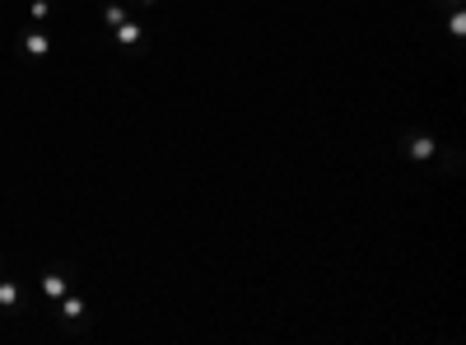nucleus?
<instances>
[{
	"label": "nucleus",
	"mask_w": 466,
	"mask_h": 345,
	"mask_svg": "<svg viewBox=\"0 0 466 345\" xmlns=\"http://www.w3.org/2000/svg\"><path fill=\"white\" fill-rule=\"evenodd\" d=\"M397 150H401V159H406V164H434L438 140H434L429 131H401Z\"/></svg>",
	"instance_id": "obj_1"
},
{
	"label": "nucleus",
	"mask_w": 466,
	"mask_h": 345,
	"mask_svg": "<svg viewBox=\"0 0 466 345\" xmlns=\"http://www.w3.org/2000/svg\"><path fill=\"white\" fill-rule=\"evenodd\" d=\"M37 285H43V299H47V303H56L61 294L75 290V267H66V261H52V267L37 275Z\"/></svg>",
	"instance_id": "obj_2"
},
{
	"label": "nucleus",
	"mask_w": 466,
	"mask_h": 345,
	"mask_svg": "<svg viewBox=\"0 0 466 345\" xmlns=\"http://www.w3.org/2000/svg\"><path fill=\"white\" fill-rule=\"evenodd\" d=\"M52 313H56L61 327H75V322H85V317H89V299L70 290V294H61V299L52 303Z\"/></svg>",
	"instance_id": "obj_3"
},
{
	"label": "nucleus",
	"mask_w": 466,
	"mask_h": 345,
	"mask_svg": "<svg viewBox=\"0 0 466 345\" xmlns=\"http://www.w3.org/2000/svg\"><path fill=\"white\" fill-rule=\"evenodd\" d=\"M14 47H19V56H29V61H43V56H52L56 37H52V33H37V29H24V33L14 37Z\"/></svg>",
	"instance_id": "obj_4"
},
{
	"label": "nucleus",
	"mask_w": 466,
	"mask_h": 345,
	"mask_svg": "<svg viewBox=\"0 0 466 345\" xmlns=\"http://www.w3.org/2000/svg\"><path fill=\"white\" fill-rule=\"evenodd\" d=\"M112 43H117V47H127V52L145 47V24H140V19H121V24L112 29Z\"/></svg>",
	"instance_id": "obj_5"
},
{
	"label": "nucleus",
	"mask_w": 466,
	"mask_h": 345,
	"mask_svg": "<svg viewBox=\"0 0 466 345\" xmlns=\"http://www.w3.org/2000/svg\"><path fill=\"white\" fill-rule=\"evenodd\" d=\"M19 303H24V280L0 275V313H19Z\"/></svg>",
	"instance_id": "obj_6"
},
{
	"label": "nucleus",
	"mask_w": 466,
	"mask_h": 345,
	"mask_svg": "<svg viewBox=\"0 0 466 345\" xmlns=\"http://www.w3.org/2000/svg\"><path fill=\"white\" fill-rule=\"evenodd\" d=\"M56 19V0H29V24H47Z\"/></svg>",
	"instance_id": "obj_7"
},
{
	"label": "nucleus",
	"mask_w": 466,
	"mask_h": 345,
	"mask_svg": "<svg viewBox=\"0 0 466 345\" xmlns=\"http://www.w3.org/2000/svg\"><path fill=\"white\" fill-rule=\"evenodd\" d=\"M434 159H443V173H448V177H457V173H462V150H457V145H448V150L434 154Z\"/></svg>",
	"instance_id": "obj_8"
},
{
	"label": "nucleus",
	"mask_w": 466,
	"mask_h": 345,
	"mask_svg": "<svg viewBox=\"0 0 466 345\" xmlns=\"http://www.w3.org/2000/svg\"><path fill=\"white\" fill-rule=\"evenodd\" d=\"M121 19H131V10H127V5H103V29H108V33L121 24Z\"/></svg>",
	"instance_id": "obj_9"
},
{
	"label": "nucleus",
	"mask_w": 466,
	"mask_h": 345,
	"mask_svg": "<svg viewBox=\"0 0 466 345\" xmlns=\"http://www.w3.org/2000/svg\"><path fill=\"white\" fill-rule=\"evenodd\" d=\"M448 29H453V37H462L466 33V10L457 5V10H448Z\"/></svg>",
	"instance_id": "obj_10"
},
{
	"label": "nucleus",
	"mask_w": 466,
	"mask_h": 345,
	"mask_svg": "<svg viewBox=\"0 0 466 345\" xmlns=\"http://www.w3.org/2000/svg\"><path fill=\"white\" fill-rule=\"evenodd\" d=\"M131 5H135V10H159L164 0H131Z\"/></svg>",
	"instance_id": "obj_11"
},
{
	"label": "nucleus",
	"mask_w": 466,
	"mask_h": 345,
	"mask_svg": "<svg viewBox=\"0 0 466 345\" xmlns=\"http://www.w3.org/2000/svg\"><path fill=\"white\" fill-rule=\"evenodd\" d=\"M434 5H443V10H457V5H462V0H434Z\"/></svg>",
	"instance_id": "obj_12"
},
{
	"label": "nucleus",
	"mask_w": 466,
	"mask_h": 345,
	"mask_svg": "<svg viewBox=\"0 0 466 345\" xmlns=\"http://www.w3.org/2000/svg\"><path fill=\"white\" fill-rule=\"evenodd\" d=\"M0 275H5V261H0Z\"/></svg>",
	"instance_id": "obj_13"
}]
</instances>
